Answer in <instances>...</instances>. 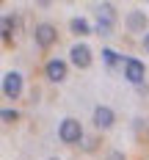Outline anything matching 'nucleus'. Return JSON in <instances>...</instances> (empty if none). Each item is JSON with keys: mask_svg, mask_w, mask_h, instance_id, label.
I'll use <instances>...</instances> for the list:
<instances>
[{"mask_svg": "<svg viewBox=\"0 0 149 160\" xmlns=\"http://www.w3.org/2000/svg\"><path fill=\"white\" fill-rule=\"evenodd\" d=\"M127 28L132 33H144L147 31V14L144 11H130L127 14Z\"/></svg>", "mask_w": 149, "mask_h": 160, "instance_id": "1a4fd4ad", "label": "nucleus"}, {"mask_svg": "<svg viewBox=\"0 0 149 160\" xmlns=\"http://www.w3.org/2000/svg\"><path fill=\"white\" fill-rule=\"evenodd\" d=\"M3 94L8 99H17L22 94V75L19 72H6V78H3Z\"/></svg>", "mask_w": 149, "mask_h": 160, "instance_id": "20e7f679", "label": "nucleus"}, {"mask_svg": "<svg viewBox=\"0 0 149 160\" xmlns=\"http://www.w3.org/2000/svg\"><path fill=\"white\" fill-rule=\"evenodd\" d=\"M113 25H116V11L111 3H102L97 6V31L102 36H111L113 33Z\"/></svg>", "mask_w": 149, "mask_h": 160, "instance_id": "f257e3e1", "label": "nucleus"}, {"mask_svg": "<svg viewBox=\"0 0 149 160\" xmlns=\"http://www.w3.org/2000/svg\"><path fill=\"white\" fill-rule=\"evenodd\" d=\"M33 39H36V44H39L42 50H47V47H52V42L58 39V33H55V28H52L50 22H42V25H36Z\"/></svg>", "mask_w": 149, "mask_h": 160, "instance_id": "7ed1b4c3", "label": "nucleus"}, {"mask_svg": "<svg viewBox=\"0 0 149 160\" xmlns=\"http://www.w3.org/2000/svg\"><path fill=\"white\" fill-rule=\"evenodd\" d=\"M17 25H19V19L11 14L3 17V22H0V33H3V42H11V36L17 33Z\"/></svg>", "mask_w": 149, "mask_h": 160, "instance_id": "9d476101", "label": "nucleus"}, {"mask_svg": "<svg viewBox=\"0 0 149 160\" xmlns=\"http://www.w3.org/2000/svg\"><path fill=\"white\" fill-rule=\"evenodd\" d=\"M50 160H58V158H50Z\"/></svg>", "mask_w": 149, "mask_h": 160, "instance_id": "f3484780", "label": "nucleus"}, {"mask_svg": "<svg viewBox=\"0 0 149 160\" xmlns=\"http://www.w3.org/2000/svg\"><path fill=\"white\" fill-rule=\"evenodd\" d=\"M108 160H124V155H122V152H116V149H113V152L108 155Z\"/></svg>", "mask_w": 149, "mask_h": 160, "instance_id": "4468645a", "label": "nucleus"}, {"mask_svg": "<svg viewBox=\"0 0 149 160\" xmlns=\"http://www.w3.org/2000/svg\"><path fill=\"white\" fill-rule=\"evenodd\" d=\"M94 144H97V141H94V138H86V144H83V146H86V149H88V152H91V149H94Z\"/></svg>", "mask_w": 149, "mask_h": 160, "instance_id": "2eb2a0df", "label": "nucleus"}, {"mask_svg": "<svg viewBox=\"0 0 149 160\" xmlns=\"http://www.w3.org/2000/svg\"><path fill=\"white\" fill-rule=\"evenodd\" d=\"M69 28H72V33H77V36H86V33H91V25H88L83 17H72V19H69Z\"/></svg>", "mask_w": 149, "mask_h": 160, "instance_id": "f8f14e48", "label": "nucleus"}, {"mask_svg": "<svg viewBox=\"0 0 149 160\" xmlns=\"http://www.w3.org/2000/svg\"><path fill=\"white\" fill-rule=\"evenodd\" d=\"M44 75H47V80H52V83H61V80L66 78V64L61 58H52V61L44 64Z\"/></svg>", "mask_w": 149, "mask_h": 160, "instance_id": "0eeeda50", "label": "nucleus"}, {"mask_svg": "<svg viewBox=\"0 0 149 160\" xmlns=\"http://www.w3.org/2000/svg\"><path fill=\"white\" fill-rule=\"evenodd\" d=\"M113 122H116V116H113V111H111L108 105H97V108H94V127L97 130L113 127Z\"/></svg>", "mask_w": 149, "mask_h": 160, "instance_id": "423d86ee", "label": "nucleus"}, {"mask_svg": "<svg viewBox=\"0 0 149 160\" xmlns=\"http://www.w3.org/2000/svg\"><path fill=\"white\" fill-rule=\"evenodd\" d=\"M144 50L149 52V33H144Z\"/></svg>", "mask_w": 149, "mask_h": 160, "instance_id": "dca6fc26", "label": "nucleus"}, {"mask_svg": "<svg viewBox=\"0 0 149 160\" xmlns=\"http://www.w3.org/2000/svg\"><path fill=\"white\" fill-rule=\"evenodd\" d=\"M102 61L111 66V69H113V66H119V64H127V58H122V55H119L116 50H111V47L102 50Z\"/></svg>", "mask_w": 149, "mask_h": 160, "instance_id": "9b49d317", "label": "nucleus"}, {"mask_svg": "<svg viewBox=\"0 0 149 160\" xmlns=\"http://www.w3.org/2000/svg\"><path fill=\"white\" fill-rule=\"evenodd\" d=\"M69 58H72V64L77 66V69H88L91 66V50H88V44H75V47L69 50Z\"/></svg>", "mask_w": 149, "mask_h": 160, "instance_id": "39448f33", "label": "nucleus"}, {"mask_svg": "<svg viewBox=\"0 0 149 160\" xmlns=\"http://www.w3.org/2000/svg\"><path fill=\"white\" fill-rule=\"evenodd\" d=\"M124 78L135 83V86H141V80H144V64L138 61V58H127V64H124Z\"/></svg>", "mask_w": 149, "mask_h": 160, "instance_id": "6e6552de", "label": "nucleus"}, {"mask_svg": "<svg viewBox=\"0 0 149 160\" xmlns=\"http://www.w3.org/2000/svg\"><path fill=\"white\" fill-rule=\"evenodd\" d=\"M58 138L64 144H80L83 141V127L77 119H64L61 127H58Z\"/></svg>", "mask_w": 149, "mask_h": 160, "instance_id": "f03ea898", "label": "nucleus"}, {"mask_svg": "<svg viewBox=\"0 0 149 160\" xmlns=\"http://www.w3.org/2000/svg\"><path fill=\"white\" fill-rule=\"evenodd\" d=\"M0 119H3L6 124H14L17 119H19V113H17V111H11V108H6V111L0 113Z\"/></svg>", "mask_w": 149, "mask_h": 160, "instance_id": "ddd939ff", "label": "nucleus"}]
</instances>
